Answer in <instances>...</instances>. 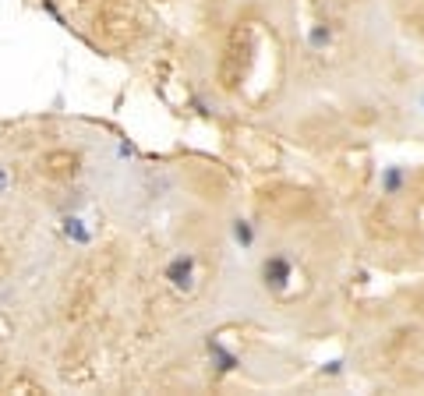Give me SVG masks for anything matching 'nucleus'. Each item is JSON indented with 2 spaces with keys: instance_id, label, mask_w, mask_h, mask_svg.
<instances>
[{
  "instance_id": "1",
  "label": "nucleus",
  "mask_w": 424,
  "mask_h": 396,
  "mask_svg": "<svg viewBox=\"0 0 424 396\" xmlns=\"http://www.w3.org/2000/svg\"><path fill=\"white\" fill-rule=\"evenodd\" d=\"M191 276H195V258H191V255H177V258L166 265V280H170L177 290H191Z\"/></svg>"
},
{
  "instance_id": "2",
  "label": "nucleus",
  "mask_w": 424,
  "mask_h": 396,
  "mask_svg": "<svg viewBox=\"0 0 424 396\" xmlns=\"http://www.w3.org/2000/svg\"><path fill=\"white\" fill-rule=\"evenodd\" d=\"M290 276H293V265H290L287 258L276 255V258L265 262V283H272V290H283Z\"/></svg>"
},
{
  "instance_id": "3",
  "label": "nucleus",
  "mask_w": 424,
  "mask_h": 396,
  "mask_svg": "<svg viewBox=\"0 0 424 396\" xmlns=\"http://www.w3.org/2000/svg\"><path fill=\"white\" fill-rule=\"evenodd\" d=\"M230 234H233V241H237V245H240V252H251L255 248V227L248 223V220H233L230 223Z\"/></svg>"
},
{
  "instance_id": "4",
  "label": "nucleus",
  "mask_w": 424,
  "mask_h": 396,
  "mask_svg": "<svg viewBox=\"0 0 424 396\" xmlns=\"http://www.w3.org/2000/svg\"><path fill=\"white\" fill-rule=\"evenodd\" d=\"M403 180H407V170L403 167H385L382 170V191L385 195H400L403 191Z\"/></svg>"
},
{
  "instance_id": "5",
  "label": "nucleus",
  "mask_w": 424,
  "mask_h": 396,
  "mask_svg": "<svg viewBox=\"0 0 424 396\" xmlns=\"http://www.w3.org/2000/svg\"><path fill=\"white\" fill-rule=\"evenodd\" d=\"M64 234L75 241V245H88V241H93V234L85 230V223L78 216H64Z\"/></svg>"
},
{
  "instance_id": "6",
  "label": "nucleus",
  "mask_w": 424,
  "mask_h": 396,
  "mask_svg": "<svg viewBox=\"0 0 424 396\" xmlns=\"http://www.w3.org/2000/svg\"><path fill=\"white\" fill-rule=\"evenodd\" d=\"M8 185H11V177H8V170H4V167H0V195L8 191Z\"/></svg>"
},
{
  "instance_id": "7",
  "label": "nucleus",
  "mask_w": 424,
  "mask_h": 396,
  "mask_svg": "<svg viewBox=\"0 0 424 396\" xmlns=\"http://www.w3.org/2000/svg\"><path fill=\"white\" fill-rule=\"evenodd\" d=\"M421 103H424V96H421Z\"/></svg>"
}]
</instances>
